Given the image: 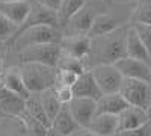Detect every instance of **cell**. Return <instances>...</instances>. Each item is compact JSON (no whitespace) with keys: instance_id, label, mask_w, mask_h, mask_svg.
<instances>
[{"instance_id":"36","label":"cell","mask_w":151,"mask_h":136,"mask_svg":"<svg viewBox=\"0 0 151 136\" xmlns=\"http://www.w3.org/2000/svg\"><path fill=\"white\" fill-rule=\"evenodd\" d=\"M45 136H64V135L59 133V132H56V130H55V129H52V127H48V129H47Z\"/></svg>"},{"instance_id":"40","label":"cell","mask_w":151,"mask_h":136,"mask_svg":"<svg viewBox=\"0 0 151 136\" xmlns=\"http://www.w3.org/2000/svg\"><path fill=\"white\" fill-rule=\"evenodd\" d=\"M0 88H2V79H0Z\"/></svg>"},{"instance_id":"10","label":"cell","mask_w":151,"mask_h":136,"mask_svg":"<svg viewBox=\"0 0 151 136\" xmlns=\"http://www.w3.org/2000/svg\"><path fill=\"white\" fill-rule=\"evenodd\" d=\"M94 15L95 14L92 12L91 2L86 3L68 18V21L62 27V35H86L91 27Z\"/></svg>"},{"instance_id":"35","label":"cell","mask_w":151,"mask_h":136,"mask_svg":"<svg viewBox=\"0 0 151 136\" xmlns=\"http://www.w3.org/2000/svg\"><path fill=\"white\" fill-rule=\"evenodd\" d=\"M6 53H8V45H6V42H0V59H5Z\"/></svg>"},{"instance_id":"2","label":"cell","mask_w":151,"mask_h":136,"mask_svg":"<svg viewBox=\"0 0 151 136\" xmlns=\"http://www.w3.org/2000/svg\"><path fill=\"white\" fill-rule=\"evenodd\" d=\"M60 40H62V30L59 27L50 26V24H36V26H30L20 32L18 35L12 36L6 42V45H8V53H17L21 48L35 44H50V42L59 44Z\"/></svg>"},{"instance_id":"26","label":"cell","mask_w":151,"mask_h":136,"mask_svg":"<svg viewBox=\"0 0 151 136\" xmlns=\"http://www.w3.org/2000/svg\"><path fill=\"white\" fill-rule=\"evenodd\" d=\"M133 23H148L151 24V0H137L132 15L129 18V24Z\"/></svg>"},{"instance_id":"3","label":"cell","mask_w":151,"mask_h":136,"mask_svg":"<svg viewBox=\"0 0 151 136\" xmlns=\"http://www.w3.org/2000/svg\"><path fill=\"white\" fill-rule=\"evenodd\" d=\"M18 70L29 92H41L56 83V67L36 62L18 64Z\"/></svg>"},{"instance_id":"16","label":"cell","mask_w":151,"mask_h":136,"mask_svg":"<svg viewBox=\"0 0 151 136\" xmlns=\"http://www.w3.org/2000/svg\"><path fill=\"white\" fill-rule=\"evenodd\" d=\"M24 110V98L11 92L6 88H0V115L18 118Z\"/></svg>"},{"instance_id":"11","label":"cell","mask_w":151,"mask_h":136,"mask_svg":"<svg viewBox=\"0 0 151 136\" xmlns=\"http://www.w3.org/2000/svg\"><path fill=\"white\" fill-rule=\"evenodd\" d=\"M68 110L79 127H88L91 119L95 117V100L85 97H73L67 103Z\"/></svg>"},{"instance_id":"17","label":"cell","mask_w":151,"mask_h":136,"mask_svg":"<svg viewBox=\"0 0 151 136\" xmlns=\"http://www.w3.org/2000/svg\"><path fill=\"white\" fill-rule=\"evenodd\" d=\"M124 48H125V56L141 59L144 62L151 64V55L150 48L144 45V42L137 38L136 32L132 29V26L127 27V33H125V41H124Z\"/></svg>"},{"instance_id":"28","label":"cell","mask_w":151,"mask_h":136,"mask_svg":"<svg viewBox=\"0 0 151 136\" xmlns=\"http://www.w3.org/2000/svg\"><path fill=\"white\" fill-rule=\"evenodd\" d=\"M132 26V29L136 32L137 38H139L144 45L147 48H150V41H151V24L148 23H133V24H129Z\"/></svg>"},{"instance_id":"38","label":"cell","mask_w":151,"mask_h":136,"mask_svg":"<svg viewBox=\"0 0 151 136\" xmlns=\"http://www.w3.org/2000/svg\"><path fill=\"white\" fill-rule=\"evenodd\" d=\"M0 2H18V0H0Z\"/></svg>"},{"instance_id":"21","label":"cell","mask_w":151,"mask_h":136,"mask_svg":"<svg viewBox=\"0 0 151 136\" xmlns=\"http://www.w3.org/2000/svg\"><path fill=\"white\" fill-rule=\"evenodd\" d=\"M50 127L55 129L59 133H62L64 136H68L70 133H73L76 129L79 127V124L71 117L70 110H68V106L67 104H62L60 109L58 110V114L53 117L52 121H50Z\"/></svg>"},{"instance_id":"23","label":"cell","mask_w":151,"mask_h":136,"mask_svg":"<svg viewBox=\"0 0 151 136\" xmlns=\"http://www.w3.org/2000/svg\"><path fill=\"white\" fill-rule=\"evenodd\" d=\"M24 110H26L30 117H33L35 119L41 121L44 126L50 127V121H48V118H47V115L44 112V109L41 106L40 94H38V92H30L29 97L24 100Z\"/></svg>"},{"instance_id":"6","label":"cell","mask_w":151,"mask_h":136,"mask_svg":"<svg viewBox=\"0 0 151 136\" xmlns=\"http://www.w3.org/2000/svg\"><path fill=\"white\" fill-rule=\"evenodd\" d=\"M92 73V77L98 86L101 94H110V92H118L119 86L122 82L121 73L115 68L113 64H98L92 65L89 68Z\"/></svg>"},{"instance_id":"19","label":"cell","mask_w":151,"mask_h":136,"mask_svg":"<svg viewBox=\"0 0 151 136\" xmlns=\"http://www.w3.org/2000/svg\"><path fill=\"white\" fill-rule=\"evenodd\" d=\"M119 26H122L121 21L118 18H115L110 14H95L91 23V27L88 30V36L94 38V36H100V35H106L110 33L115 29H118Z\"/></svg>"},{"instance_id":"37","label":"cell","mask_w":151,"mask_h":136,"mask_svg":"<svg viewBox=\"0 0 151 136\" xmlns=\"http://www.w3.org/2000/svg\"><path fill=\"white\" fill-rule=\"evenodd\" d=\"M3 70H5V59H0V76L3 74Z\"/></svg>"},{"instance_id":"8","label":"cell","mask_w":151,"mask_h":136,"mask_svg":"<svg viewBox=\"0 0 151 136\" xmlns=\"http://www.w3.org/2000/svg\"><path fill=\"white\" fill-rule=\"evenodd\" d=\"M36 24H50V26L59 27L58 17H56V11H52V9H48V8L40 5V3H32L29 14L26 15V18L23 20V23L15 29V32H14V35H12V36L18 35L20 32H23L24 29H27L30 26H36ZM12 36H11V38H12Z\"/></svg>"},{"instance_id":"22","label":"cell","mask_w":151,"mask_h":136,"mask_svg":"<svg viewBox=\"0 0 151 136\" xmlns=\"http://www.w3.org/2000/svg\"><path fill=\"white\" fill-rule=\"evenodd\" d=\"M94 2V0H62L60 5L56 9V17H58V23H59V27L62 30L64 24L68 21V18L71 15H74L82 6H85L86 3ZM103 3H112V0H100Z\"/></svg>"},{"instance_id":"24","label":"cell","mask_w":151,"mask_h":136,"mask_svg":"<svg viewBox=\"0 0 151 136\" xmlns=\"http://www.w3.org/2000/svg\"><path fill=\"white\" fill-rule=\"evenodd\" d=\"M40 94V101H41V106L44 109V112L48 118V121H52L53 117L58 114V110L60 109V103L58 100V97L55 94V88L52 86V88H47L41 92H38Z\"/></svg>"},{"instance_id":"1","label":"cell","mask_w":151,"mask_h":136,"mask_svg":"<svg viewBox=\"0 0 151 136\" xmlns=\"http://www.w3.org/2000/svg\"><path fill=\"white\" fill-rule=\"evenodd\" d=\"M129 26H119L110 33L100 35L91 38L89 45V55L86 59L88 68L98 64H113L118 59L125 56V33H127Z\"/></svg>"},{"instance_id":"14","label":"cell","mask_w":151,"mask_h":136,"mask_svg":"<svg viewBox=\"0 0 151 136\" xmlns=\"http://www.w3.org/2000/svg\"><path fill=\"white\" fill-rule=\"evenodd\" d=\"M0 79H2V86L6 89H9L11 92L17 94L18 97L21 98H26L29 97V91L26 88V85H24L23 82V77L20 74V70H18V65H11V67H5L3 70V74L0 76Z\"/></svg>"},{"instance_id":"30","label":"cell","mask_w":151,"mask_h":136,"mask_svg":"<svg viewBox=\"0 0 151 136\" xmlns=\"http://www.w3.org/2000/svg\"><path fill=\"white\" fill-rule=\"evenodd\" d=\"M79 74L71 70H62L56 68V83L55 85H65V86H73L74 82L77 80Z\"/></svg>"},{"instance_id":"31","label":"cell","mask_w":151,"mask_h":136,"mask_svg":"<svg viewBox=\"0 0 151 136\" xmlns=\"http://www.w3.org/2000/svg\"><path fill=\"white\" fill-rule=\"evenodd\" d=\"M115 136H151V119L144 122V124L139 126V127L118 132Z\"/></svg>"},{"instance_id":"4","label":"cell","mask_w":151,"mask_h":136,"mask_svg":"<svg viewBox=\"0 0 151 136\" xmlns=\"http://www.w3.org/2000/svg\"><path fill=\"white\" fill-rule=\"evenodd\" d=\"M59 55H60V47L56 42L29 45L14 53V56L18 59V62L15 65L24 64V62H36V64L50 65V67H56Z\"/></svg>"},{"instance_id":"41","label":"cell","mask_w":151,"mask_h":136,"mask_svg":"<svg viewBox=\"0 0 151 136\" xmlns=\"http://www.w3.org/2000/svg\"><path fill=\"white\" fill-rule=\"evenodd\" d=\"M0 122H2V115H0Z\"/></svg>"},{"instance_id":"29","label":"cell","mask_w":151,"mask_h":136,"mask_svg":"<svg viewBox=\"0 0 151 136\" xmlns=\"http://www.w3.org/2000/svg\"><path fill=\"white\" fill-rule=\"evenodd\" d=\"M15 29H17V24H14L5 15L0 14V42H8L9 38L14 35Z\"/></svg>"},{"instance_id":"32","label":"cell","mask_w":151,"mask_h":136,"mask_svg":"<svg viewBox=\"0 0 151 136\" xmlns=\"http://www.w3.org/2000/svg\"><path fill=\"white\" fill-rule=\"evenodd\" d=\"M55 94L58 97V100L60 104H67L71 98L74 97L73 95V91H71V86H65V85H55Z\"/></svg>"},{"instance_id":"9","label":"cell","mask_w":151,"mask_h":136,"mask_svg":"<svg viewBox=\"0 0 151 136\" xmlns=\"http://www.w3.org/2000/svg\"><path fill=\"white\" fill-rule=\"evenodd\" d=\"M89 45H91V38L88 35H62V40L59 41L60 53L77 58L83 60L85 64L88 55H89Z\"/></svg>"},{"instance_id":"13","label":"cell","mask_w":151,"mask_h":136,"mask_svg":"<svg viewBox=\"0 0 151 136\" xmlns=\"http://www.w3.org/2000/svg\"><path fill=\"white\" fill-rule=\"evenodd\" d=\"M71 91L74 97H85V98H92V100H98L101 97V91L98 89V86L92 77V73L86 70L79 74L77 80L71 86Z\"/></svg>"},{"instance_id":"7","label":"cell","mask_w":151,"mask_h":136,"mask_svg":"<svg viewBox=\"0 0 151 136\" xmlns=\"http://www.w3.org/2000/svg\"><path fill=\"white\" fill-rule=\"evenodd\" d=\"M115 68L121 73L122 77L127 79H137V80H144L151 83V64L144 62L141 59H134L124 56L118 59L116 62H113Z\"/></svg>"},{"instance_id":"27","label":"cell","mask_w":151,"mask_h":136,"mask_svg":"<svg viewBox=\"0 0 151 136\" xmlns=\"http://www.w3.org/2000/svg\"><path fill=\"white\" fill-rule=\"evenodd\" d=\"M56 68H62V70H71L74 73H83L88 70L86 64L83 62V60L77 59V58H73V56H68V55H64V53H60L59 55V59H58V62H56Z\"/></svg>"},{"instance_id":"12","label":"cell","mask_w":151,"mask_h":136,"mask_svg":"<svg viewBox=\"0 0 151 136\" xmlns=\"http://www.w3.org/2000/svg\"><path fill=\"white\" fill-rule=\"evenodd\" d=\"M150 119H151L150 112H147V110H144L141 107L127 104L118 114V132L139 127Z\"/></svg>"},{"instance_id":"15","label":"cell","mask_w":151,"mask_h":136,"mask_svg":"<svg viewBox=\"0 0 151 136\" xmlns=\"http://www.w3.org/2000/svg\"><path fill=\"white\" fill-rule=\"evenodd\" d=\"M88 129L97 136H115L118 133V115L97 114L88 124Z\"/></svg>"},{"instance_id":"39","label":"cell","mask_w":151,"mask_h":136,"mask_svg":"<svg viewBox=\"0 0 151 136\" xmlns=\"http://www.w3.org/2000/svg\"><path fill=\"white\" fill-rule=\"evenodd\" d=\"M29 2H30V3H36V0H29Z\"/></svg>"},{"instance_id":"20","label":"cell","mask_w":151,"mask_h":136,"mask_svg":"<svg viewBox=\"0 0 151 136\" xmlns=\"http://www.w3.org/2000/svg\"><path fill=\"white\" fill-rule=\"evenodd\" d=\"M127 106L125 100L119 92L101 94V97L95 101V115L97 114H113L118 115L121 110Z\"/></svg>"},{"instance_id":"18","label":"cell","mask_w":151,"mask_h":136,"mask_svg":"<svg viewBox=\"0 0 151 136\" xmlns=\"http://www.w3.org/2000/svg\"><path fill=\"white\" fill-rule=\"evenodd\" d=\"M29 0H18V2H0V14L5 15L9 21L17 24V27L23 23L30 11Z\"/></svg>"},{"instance_id":"34","label":"cell","mask_w":151,"mask_h":136,"mask_svg":"<svg viewBox=\"0 0 151 136\" xmlns=\"http://www.w3.org/2000/svg\"><path fill=\"white\" fill-rule=\"evenodd\" d=\"M68 136H97L94 132H91L88 127H77L73 133H70Z\"/></svg>"},{"instance_id":"33","label":"cell","mask_w":151,"mask_h":136,"mask_svg":"<svg viewBox=\"0 0 151 136\" xmlns=\"http://www.w3.org/2000/svg\"><path fill=\"white\" fill-rule=\"evenodd\" d=\"M60 2L62 0H36V3H40V5L48 8V9H52V11H56L58 6L60 5Z\"/></svg>"},{"instance_id":"25","label":"cell","mask_w":151,"mask_h":136,"mask_svg":"<svg viewBox=\"0 0 151 136\" xmlns=\"http://www.w3.org/2000/svg\"><path fill=\"white\" fill-rule=\"evenodd\" d=\"M18 118H20L21 124H23L24 136H45L48 127L44 126L41 121H38L33 117H30L26 110H23Z\"/></svg>"},{"instance_id":"5","label":"cell","mask_w":151,"mask_h":136,"mask_svg":"<svg viewBox=\"0 0 151 136\" xmlns=\"http://www.w3.org/2000/svg\"><path fill=\"white\" fill-rule=\"evenodd\" d=\"M125 103L130 106L141 107L147 112L151 109V86L148 82L137 80V79H127L122 77L119 91H118Z\"/></svg>"}]
</instances>
